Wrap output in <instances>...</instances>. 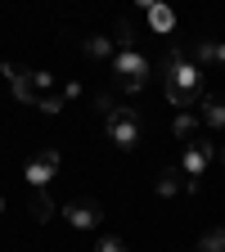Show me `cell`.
Returning <instances> with one entry per match:
<instances>
[{
  "instance_id": "1",
  "label": "cell",
  "mask_w": 225,
  "mask_h": 252,
  "mask_svg": "<svg viewBox=\"0 0 225 252\" xmlns=\"http://www.w3.org/2000/svg\"><path fill=\"white\" fill-rule=\"evenodd\" d=\"M162 90H167V99H171L180 113H189V108L203 99V68H198L194 59H185L180 50H171L167 72H162Z\"/></svg>"
},
{
  "instance_id": "2",
  "label": "cell",
  "mask_w": 225,
  "mask_h": 252,
  "mask_svg": "<svg viewBox=\"0 0 225 252\" xmlns=\"http://www.w3.org/2000/svg\"><path fill=\"white\" fill-rule=\"evenodd\" d=\"M95 108L104 113L108 144H117V149H135V144L144 140V117H140L135 108H126V104L108 99V94H99V99H95Z\"/></svg>"
},
{
  "instance_id": "3",
  "label": "cell",
  "mask_w": 225,
  "mask_h": 252,
  "mask_svg": "<svg viewBox=\"0 0 225 252\" xmlns=\"http://www.w3.org/2000/svg\"><path fill=\"white\" fill-rule=\"evenodd\" d=\"M212 162H216V144H207V140H194L180 153V176L189 185V194H198V185H203V176H207Z\"/></svg>"
},
{
  "instance_id": "4",
  "label": "cell",
  "mask_w": 225,
  "mask_h": 252,
  "mask_svg": "<svg viewBox=\"0 0 225 252\" xmlns=\"http://www.w3.org/2000/svg\"><path fill=\"white\" fill-rule=\"evenodd\" d=\"M108 68H113V77H117L122 90H140L149 81V59H144V50H117Z\"/></svg>"
},
{
  "instance_id": "5",
  "label": "cell",
  "mask_w": 225,
  "mask_h": 252,
  "mask_svg": "<svg viewBox=\"0 0 225 252\" xmlns=\"http://www.w3.org/2000/svg\"><path fill=\"white\" fill-rule=\"evenodd\" d=\"M14 94H18L23 104H36L41 108L45 94H54V77L50 72H36V68H23V77L14 81Z\"/></svg>"
},
{
  "instance_id": "6",
  "label": "cell",
  "mask_w": 225,
  "mask_h": 252,
  "mask_svg": "<svg viewBox=\"0 0 225 252\" xmlns=\"http://www.w3.org/2000/svg\"><path fill=\"white\" fill-rule=\"evenodd\" d=\"M59 162H63L59 149H41L36 158H27V185H32V189H45V185L59 176Z\"/></svg>"
},
{
  "instance_id": "7",
  "label": "cell",
  "mask_w": 225,
  "mask_h": 252,
  "mask_svg": "<svg viewBox=\"0 0 225 252\" xmlns=\"http://www.w3.org/2000/svg\"><path fill=\"white\" fill-rule=\"evenodd\" d=\"M63 216H68L72 230H95V225L104 220V207L95 203V198H72L68 207H63Z\"/></svg>"
},
{
  "instance_id": "8",
  "label": "cell",
  "mask_w": 225,
  "mask_h": 252,
  "mask_svg": "<svg viewBox=\"0 0 225 252\" xmlns=\"http://www.w3.org/2000/svg\"><path fill=\"white\" fill-rule=\"evenodd\" d=\"M198 122L212 126V131H225V99H216V94H203V99H198Z\"/></svg>"
},
{
  "instance_id": "9",
  "label": "cell",
  "mask_w": 225,
  "mask_h": 252,
  "mask_svg": "<svg viewBox=\"0 0 225 252\" xmlns=\"http://www.w3.org/2000/svg\"><path fill=\"white\" fill-rule=\"evenodd\" d=\"M144 23L158 32V36H167V32H176V14H171V5H144Z\"/></svg>"
},
{
  "instance_id": "10",
  "label": "cell",
  "mask_w": 225,
  "mask_h": 252,
  "mask_svg": "<svg viewBox=\"0 0 225 252\" xmlns=\"http://www.w3.org/2000/svg\"><path fill=\"white\" fill-rule=\"evenodd\" d=\"M194 63L198 68H225V41L216 45V41H198L194 45Z\"/></svg>"
},
{
  "instance_id": "11",
  "label": "cell",
  "mask_w": 225,
  "mask_h": 252,
  "mask_svg": "<svg viewBox=\"0 0 225 252\" xmlns=\"http://www.w3.org/2000/svg\"><path fill=\"white\" fill-rule=\"evenodd\" d=\"M198 113H176V122H171V135L180 140V144H194L198 140Z\"/></svg>"
},
{
  "instance_id": "12",
  "label": "cell",
  "mask_w": 225,
  "mask_h": 252,
  "mask_svg": "<svg viewBox=\"0 0 225 252\" xmlns=\"http://www.w3.org/2000/svg\"><path fill=\"white\" fill-rule=\"evenodd\" d=\"M180 189H185V194H189V185H185V176H180V167H162V171H158V194H162V198H176V194H180Z\"/></svg>"
},
{
  "instance_id": "13",
  "label": "cell",
  "mask_w": 225,
  "mask_h": 252,
  "mask_svg": "<svg viewBox=\"0 0 225 252\" xmlns=\"http://www.w3.org/2000/svg\"><path fill=\"white\" fill-rule=\"evenodd\" d=\"M81 50H86V59H99V63L108 59V63H113L117 41H113V36H86V41H81Z\"/></svg>"
},
{
  "instance_id": "14",
  "label": "cell",
  "mask_w": 225,
  "mask_h": 252,
  "mask_svg": "<svg viewBox=\"0 0 225 252\" xmlns=\"http://www.w3.org/2000/svg\"><path fill=\"white\" fill-rule=\"evenodd\" d=\"M32 216H36V220H50L54 216V198L45 194V189H32Z\"/></svg>"
},
{
  "instance_id": "15",
  "label": "cell",
  "mask_w": 225,
  "mask_h": 252,
  "mask_svg": "<svg viewBox=\"0 0 225 252\" xmlns=\"http://www.w3.org/2000/svg\"><path fill=\"white\" fill-rule=\"evenodd\" d=\"M194 252H225V230H207Z\"/></svg>"
},
{
  "instance_id": "16",
  "label": "cell",
  "mask_w": 225,
  "mask_h": 252,
  "mask_svg": "<svg viewBox=\"0 0 225 252\" xmlns=\"http://www.w3.org/2000/svg\"><path fill=\"white\" fill-rule=\"evenodd\" d=\"M95 252H126V243H122L117 234H108V239H99V243H95Z\"/></svg>"
},
{
  "instance_id": "17",
  "label": "cell",
  "mask_w": 225,
  "mask_h": 252,
  "mask_svg": "<svg viewBox=\"0 0 225 252\" xmlns=\"http://www.w3.org/2000/svg\"><path fill=\"white\" fill-rule=\"evenodd\" d=\"M59 90H63V99H68V104H72V99H81V86H77V81H68V86H59Z\"/></svg>"
},
{
  "instance_id": "18",
  "label": "cell",
  "mask_w": 225,
  "mask_h": 252,
  "mask_svg": "<svg viewBox=\"0 0 225 252\" xmlns=\"http://www.w3.org/2000/svg\"><path fill=\"white\" fill-rule=\"evenodd\" d=\"M221 162H225V144H221Z\"/></svg>"
},
{
  "instance_id": "19",
  "label": "cell",
  "mask_w": 225,
  "mask_h": 252,
  "mask_svg": "<svg viewBox=\"0 0 225 252\" xmlns=\"http://www.w3.org/2000/svg\"><path fill=\"white\" fill-rule=\"evenodd\" d=\"M0 212H5V198H0Z\"/></svg>"
}]
</instances>
